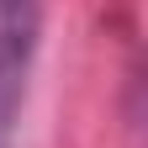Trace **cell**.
Segmentation results:
<instances>
[{
  "instance_id": "1",
  "label": "cell",
  "mask_w": 148,
  "mask_h": 148,
  "mask_svg": "<svg viewBox=\"0 0 148 148\" xmlns=\"http://www.w3.org/2000/svg\"><path fill=\"white\" fill-rule=\"evenodd\" d=\"M37 32H42V0H0V148L16 143Z\"/></svg>"
}]
</instances>
